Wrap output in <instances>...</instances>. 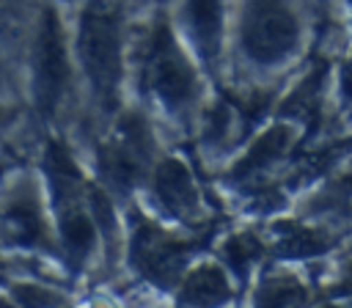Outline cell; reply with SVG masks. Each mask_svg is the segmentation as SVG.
I'll use <instances>...</instances> for the list:
<instances>
[{
	"label": "cell",
	"mask_w": 352,
	"mask_h": 308,
	"mask_svg": "<svg viewBox=\"0 0 352 308\" xmlns=\"http://www.w3.org/2000/svg\"><path fill=\"white\" fill-rule=\"evenodd\" d=\"M80 58L99 102L113 107L121 82V33L116 14L102 8V3H94L82 16Z\"/></svg>",
	"instance_id": "6da1fadb"
},
{
	"label": "cell",
	"mask_w": 352,
	"mask_h": 308,
	"mask_svg": "<svg viewBox=\"0 0 352 308\" xmlns=\"http://www.w3.org/2000/svg\"><path fill=\"white\" fill-rule=\"evenodd\" d=\"M300 41V25L286 0H250L242 25V47L250 60L272 66L286 60Z\"/></svg>",
	"instance_id": "7a4b0ae2"
},
{
	"label": "cell",
	"mask_w": 352,
	"mask_h": 308,
	"mask_svg": "<svg viewBox=\"0 0 352 308\" xmlns=\"http://www.w3.org/2000/svg\"><path fill=\"white\" fill-rule=\"evenodd\" d=\"M146 72H148V85L162 107H168L170 113H184L192 104L195 74L168 25H157L151 33Z\"/></svg>",
	"instance_id": "3957f363"
},
{
	"label": "cell",
	"mask_w": 352,
	"mask_h": 308,
	"mask_svg": "<svg viewBox=\"0 0 352 308\" xmlns=\"http://www.w3.org/2000/svg\"><path fill=\"white\" fill-rule=\"evenodd\" d=\"M151 157V135L148 126L143 124V118L138 116H126L118 124V132L102 146L99 151V168L104 182L118 190V192H129L140 176L146 173Z\"/></svg>",
	"instance_id": "277c9868"
},
{
	"label": "cell",
	"mask_w": 352,
	"mask_h": 308,
	"mask_svg": "<svg viewBox=\"0 0 352 308\" xmlns=\"http://www.w3.org/2000/svg\"><path fill=\"white\" fill-rule=\"evenodd\" d=\"M72 69L66 58V44H63V30L58 22L55 11H44L38 36H36V58H33V91H36V104L44 116H52L58 107L66 85H69Z\"/></svg>",
	"instance_id": "5b68a950"
},
{
	"label": "cell",
	"mask_w": 352,
	"mask_h": 308,
	"mask_svg": "<svg viewBox=\"0 0 352 308\" xmlns=\"http://www.w3.org/2000/svg\"><path fill=\"white\" fill-rule=\"evenodd\" d=\"M190 250L192 248L187 242H179V239L168 236L165 231H160L148 220H140L135 226L132 264L143 278H148L157 286H170L176 280V275L182 272Z\"/></svg>",
	"instance_id": "8992f818"
},
{
	"label": "cell",
	"mask_w": 352,
	"mask_h": 308,
	"mask_svg": "<svg viewBox=\"0 0 352 308\" xmlns=\"http://www.w3.org/2000/svg\"><path fill=\"white\" fill-rule=\"evenodd\" d=\"M154 192L162 201L165 212L173 217H192L198 212V190L182 160L168 157L154 176Z\"/></svg>",
	"instance_id": "52a82bcc"
},
{
	"label": "cell",
	"mask_w": 352,
	"mask_h": 308,
	"mask_svg": "<svg viewBox=\"0 0 352 308\" xmlns=\"http://www.w3.org/2000/svg\"><path fill=\"white\" fill-rule=\"evenodd\" d=\"M223 16H226L223 0H187L184 6V22L206 63H214L217 58V47L223 38Z\"/></svg>",
	"instance_id": "ba28073f"
},
{
	"label": "cell",
	"mask_w": 352,
	"mask_h": 308,
	"mask_svg": "<svg viewBox=\"0 0 352 308\" xmlns=\"http://www.w3.org/2000/svg\"><path fill=\"white\" fill-rule=\"evenodd\" d=\"M3 234L11 245L33 248L44 239V223L38 214V204L30 195H16L3 212Z\"/></svg>",
	"instance_id": "9c48e42d"
},
{
	"label": "cell",
	"mask_w": 352,
	"mask_h": 308,
	"mask_svg": "<svg viewBox=\"0 0 352 308\" xmlns=\"http://www.w3.org/2000/svg\"><path fill=\"white\" fill-rule=\"evenodd\" d=\"M292 146V129L278 124L272 126L270 132H264L248 151V157L234 168V179L236 182H245V179H253L258 176L261 170H267L270 165H275Z\"/></svg>",
	"instance_id": "30bf717a"
},
{
	"label": "cell",
	"mask_w": 352,
	"mask_h": 308,
	"mask_svg": "<svg viewBox=\"0 0 352 308\" xmlns=\"http://www.w3.org/2000/svg\"><path fill=\"white\" fill-rule=\"evenodd\" d=\"M72 195H63L60 204V239H63V248L69 253V258L74 264H80L96 245V228L91 223V217L77 206V201H69Z\"/></svg>",
	"instance_id": "8fae6325"
},
{
	"label": "cell",
	"mask_w": 352,
	"mask_h": 308,
	"mask_svg": "<svg viewBox=\"0 0 352 308\" xmlns=\"http://www.w3.org/2000/svg\"><path fill=\"white\" fill-rule=\"evenodd\" d=\"M272 234H275L278 253L283 258H311V256H319L327 250L324 234H319L316 228H308L302 223L280 220V223H275Z\"/></svg>",
	"instance_id": "7c38bea8"
},
{
	"label": "cell",
	"mask_w": 352,
	"mask_h": 308,
	"mask_svg": "<svg viewBox=\"0 0 352 308\" xmlns=\"http://www.w3.org/2000/svg\"><path fill=\"white\" fill-rule=\"evenodd\" d=\"M231 289L226 275L217 267H198L187 275L184 280V292H182V302H192V305H214L228 300Z\"/></svg>",
	"instance_id": "4fadbf2b"
},
{
	"label": "cell",
	"mask_w": 352,
	"mask_h": 308,
	"mask_svg": "<svg viewBox=\"0 0 352 308\" xmlns=\"http://www.w3.org/2000/svg\"><path fill=\"white\" fill-rule=\"evenodd\" d=\"M223 258L236 278H245L250 272V267L261 258V242L253 234H234L223 245Z\"/></svg>",
	"instance_id": "5bb4252c"
},
{
	"label": "cell",
	"mask_w": 352,
	"mask_h": 308,
	"mask_svg": "<svg viewBox=\"0 0 352 308\" xmlns=\"http://www.w3.org/2000/svg\"><path fill=\"white\" fill-rule=\"evenodd\" d=\"M264 297H261V302H267V305H292V302H305V294H302V286L300 283H294V280H289V278H278L275 283H270V286H264Z\"/></svg>",
	"instance_id": "9a60e30c"
},
{
	"label": "cell",
	"mask_w": 352,
	"mask_h": 308,
	"mask_svg": "<svg viewBox=\"0 0 352 308\" xmlns=\"http://www.w3.org/2000/svg\"><path fill=\"white\" fill-rule=\"evenodd\" d=\"M338 292H344V294L352 292V261L346 264V272H344V280H341V289Z\"/></svg>",
	"instance_id": "2e32d148"
},
{
	"label": "cell",
	"mask_w": 352,
	"mask_h": 308,
	"mask_svg": "<svg viewBox=\"0 0 352 308\" xmlns=\"http://www.w3.org/2000/svg\"><path fill=\"white\" fill-rule=\"evenodd\" d=\"M6 118H8V113H3V110H0V124H3Z\"/></svg>",
	"instance_id": "e0dca14e"
},
{
	"label": "cell",
	"mask_w": 352,
	"mask_h": 308,
	"mask_svg": "<svg viewBox=\"0 0 352 308\" xmlns=\"http://www.w3.org/2000/svg\"><path fill=\"white\" fill-rule=\"evenodd\" d=\"M94 3H102V0H94Z\"/></svg>",
	"instance_id": "ac0fdd59"
}]
</instances>
